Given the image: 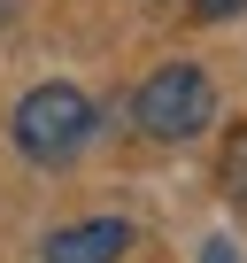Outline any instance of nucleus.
<instances>
[{
  "mask_svg": "<svg viewBox=\"0 0 247 263\" xmlns=\"http://www.w3.org/2000/svg\"><path fill=\"white\" fill-rule=\"evenodd\" d=\"M239 8H247V0H193V16H201V24H224V16H239Z\"/></svg>",
  "mask_w": 247,
  "mask_h": 263,
  "instance_id": "39448f33",
  "label": "nucleus"
},
{
  "mask_svg": "<svg viewBox=\"0 0 247 263\" xmlns=\"http://www.w3.org/2000/svg\"><path fill=\"white\" fill-rule=\"evenodd\" d=\"M132 248V224L123 217H85V224H62L47 240V263H116Z\"/></svg>",
  "mask_w": 247,
  "mask_h": 263,
  "instance_id": "7ed1b4c3",
  "label": "nucleus"
},
{
  "mask_svg": "<svg viewBox=\"0 0 247 263\" xmlns=\"http://www.w3.org/2000/svg\"><path fill=\"white\" fill-rule=\"evenodd\" d=\"M224 194H232V201H247V124L232 132V147H224Z\"/></svg>",
  "mask_w": 247,
  "mask_h": 263,
  "instance_id": "20e7f679",
  "label": "nucleus"
},
{
  "mask_svg": "<svg viewBox=\"0 0 247 263\" xmlns=\"http://www.w3.org/2000/svg\"><path fill=\"white\" fill-rule=\"evenodd\" d=\"M201 263H232V248H224V240H209V248H201Z\"/></svg>",
  "mask_w": 247,
  "mask_h": 263,
  "instance_id": "423d86ee",
  "label": "nucleus"
},
{
  "mask_svg": "<svg viewBox=\"0 0 247 263\" xmlns=\"http://www.w3.org/2000/svg\"><path fill=\"white\" fill-rule=\"evenodd\" d=\"M132 116H139L147 140H193V132H209V116H216V85H209V70H193V62H162V70L139 85Z\"/></svg>",
  "mask_w": 247,
  "mask_h": 263,
  "instance_id": "f03ea898",
  "label": "nucleus"
},
{
  "mask_svg": "<svg viewBox=\"0 0 247 263\" xmlns=\"http://www.w3.org/2000/svg\"><path fill=\"white\" fill-rule=\"evenodd\" d=\"M93 140V101L77 85H31L16 101V147L31 163H70Z\"/></svg>",
  "mask_w": 247,
  "mask_h": 263,
  "instance_id": "f257e3e1",
  "label": "nucleus"
}]
</instances>
